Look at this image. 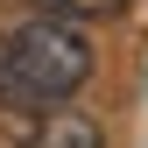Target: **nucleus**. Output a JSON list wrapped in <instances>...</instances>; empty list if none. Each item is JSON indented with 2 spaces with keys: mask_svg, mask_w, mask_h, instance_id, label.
<instances>
[{
  "mask_svg": "<svg viewBox=\"0 0 148 148\" xmlns=\"http://www.w3.org/2000/svg\"><path fill=\"white\" fill-rule=\"evenodd\" d=\"M127 0H49L57 21H99V14H120Z\"/></svg>",
  "mask_w": 148,
  "mask_h": 148,
  "instance_id": "obj_3",
  "label": "nucleus"
},
{
  "mask_svg": "<svg viewBox=\"0 0 148 148\" xmlns=\"http://www.w3.org/2000/svg\"><path fill=\"white\" fill-rule=\"evenodd\" d=\"M28 148H106V127L92 113H71V106H57V113H42L28 127Z\"/></svg>",
  "mask_w": 148,
  "mask_h": 148,
  "instance_id": "obj_2",
  "label": "nucleus"
},
{
  "mask_svg": "<svg viewBox=\"0 0 148 148\" xmlns=\"http://www.w3.org/2000/svg\"><path fill=\"white\" fill-rule=\"evenodd\" d=\"M92 78V42L78 35V21H21L0 42V99L7 106H35V113H57L71 106V92H85Z\"/></svg>",
  "mask_w": 148,
  "mask_h": 148,
  "instance_id": "obj_1",
  "label": "nucleus"
}]
</instances>
